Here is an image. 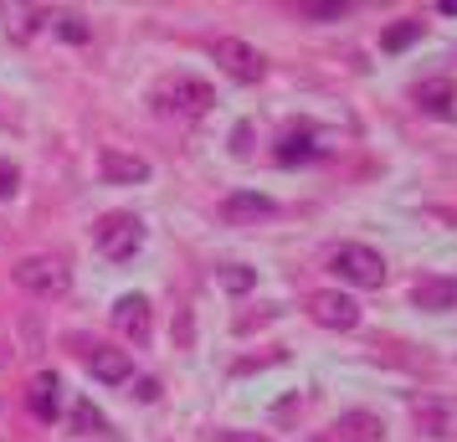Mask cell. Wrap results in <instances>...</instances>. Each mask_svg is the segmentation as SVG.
<instances>
[{"label": "cell", "instance_id": "obj_1", "mask_svg": "<svg viewBox=\"0 0 457 442\" xmlns=\"http://www.w3.org/2000/svg\"><path fill=\"white\" fill-rule=\"evenodd\" d=\"M93 247L108 257V263H129V257L145 247V221L134 211H108L104 221L93 227Z\"/></svg>", "mask_w": 457, "mask_h": 442}, {"label": "cell", "instance_id": "obj_2", "mask_svg": "<svg viewBox=\"0 0 457 442\" xmlns=\"http://www.w3.org/2000/svg\"><path fill=\"white\" fill-rule=\"evenodd\" d=\"M211 104H216L211 88L201 78H186V72H175V78H165V83L154 88V108L160 113H175V119H201Z\"/></svg>", "mask_w": 457, "mask_h": 442}, {"label": "cell", "instance_id": "obj_3", "mask_svg": "<svg viewBox=\"0 0 457 442\" xmlns=\"http://www.w3.org/2000/svg\"><path fill=\"white\" fill-rule=\"evenodd\" d=\"M329 268L345 278V283H354V288H380V283H386V257L375 253V247H360V242L334 247Z\"/></svg>", "mask_w": 457, "mask_h": 442}, {"label": "cell", "instance_id": "obj_4", "mask_svg": "<svg viewBox=\"0 0 457 442\" xmlns=\"http://www.w3.org/2000/svg\"><path fill=\"white\" fill-rule=\"evenodd\" d=\"M16 283L21 288H31V294H67V268L57 263V257H26V263H16Z\"/></svg>", "mask_w": 457, "mask_h": 442}, {"label": "cell", "instance_id": "obj_5", "mask_svg": "<svg viewBox=\"0 0 457 442\" xmlns=\"http://www.w3.org/2000/svg\"><path fill=\"white\" fill-rule=\"evenodd\" d=\"M216 63H221V72H231L237 83H257V78H262V57H257V46L237 42V37H221V42H216Z\"/></svg>", "mask_w": 457, "mask_h": 442}, {"label": "cell", "instance_id": "obj_6", "mask_svg": "<svg viewBox=\"0 0 457 442\" xmlns=\"http://www.w3.org/2000/svg\"><path fill=\"white\" fill-rule=\"evenodd\" d=\"M83 365L98 380H108V386H119V380L134 376V355L129 350H113V345H83Z\"/></svg>", "mask_w": 457, "mask_h": 442}, {"label": "cell", "instance_id": "obj_7", "mask_svg": "<svg viewBox=\"0 0 457 442\" xmlns=\"http://www.w3.org/2000/svg\"><path fill=\"white\" fill-rule=\"evenodd\" d=\"M309 319L324 329H354L360 324V304L345 294H313L309 298Z\"/></svg>", "mask_w": 457, "mask_h": 442}, {"label": "cell", "instance_id": "obj_8", "mask_svg": "<svg viewBox=\"0 0 457 442\" xmlns=\"http://www.w3.org/2000/svg\"><path fill=\"white\" fill-rule=\"evenodd\" d=\"M411 304L427 314H453L457 309V278H416Z\"/></svg>", "mask_w": 457, "mask_h": 442}, {"label": "cell", "instance_id": "obj_9", "mask_svg": "<svg viewBox=\"0 0 457 442\" xmlns=\"http://www.w3.org/2000/svg\"><path fill=\"white\" fill-rule=\"evenodd\" d=\"M98 165H104L108 186H134V180H149V165L139 160V154H124V149H104V154H98Z\"/></svg>", "mask_w": 457, "mask_h": 442}, {"label": "cell", "instance_id": "obj_10", "mask_svg": "<svg viewBox=\"0 0 457 442\" xmlns=\"http://www.w3.org/2000/svg\"><path fill=\"white\" fill-rule=\"evenodd\" d=\"M113 324H119L129 339H139V345H145V339H149V298L145 294H124L119 304H113Z\"/></svg>", "mask_w": 457, "mask_h": 442}, {"label": "cell", "instance_id": "obj_11", "mask_svg": "<svg viewBox=\"0 0 457 442\" xmlns=\"http://www.w3.org/2000/svg\"><path fill=\"white\" fill-rule=\"evenodd\" d=\"M221 216H227V221H257V216H272V196H262V190H237V196H227Z\"/></svg>", "mask_w": 457, "mask_h": 442}, {"label": "cell", "instance_id": "obj_12", "mask_svg": "<svg viewBox=\"0 0 457 442\" xmlns=\"http://www.w3.org/2000/svg\"><path fill=\"white\" fill-rule=\"evenodd\" d=\"M453 104H457V88L447 83V78H436V83H421V88H416V108H421V113L447 119V113H453Z\"/></svg>", "mask_w": 457, "mask_h": 442}, {"label": "cell", "instance_id": "obj_13", "mask_svg": "<svg viewBox=\"0 0 457 442\" xmlns=\"http://www.w3.org/2000/svg\"><path fill=\"white\" fill-rule=\"evenodd\" d=\"M57 391H62V380L52 376V371H42V376L31 380V391H26V401H31V412L42 421H52L57 417Z\"/></svg>", "mask_w": 457, "mask_h": 442}, {"label": "cell", "instance_id": "obj_14", "mask_svg": "<svg viewBox=\"0 0 457 442\" xmlns=\"http://www.w3.org/2000/svg\"><path fill=\"white\" fill-rule=\"evenodd\" d=\"M319 145H313V129H288L278 139V165H298V160H313Z\"/></svg>", "mask_w": 457, "mask_h": 442}, {"label": "cell", "instance_id": "obj_15", "mask_svg": "<svg viewBox=\"0 0 457 442\" xmlns=\"http://www.w3.org/2000/svg\"><path fill=\"white\" fill-rule=\"evenodd\" d=\"M334 432H350L345 442H375L386 427H380L375 417H345V421H334Z\"/></svg>", "mask_w": 457, "mask_h": 442}, {"label": "cell", "instance_id": "obj_16", "mask_svg": "<svg viewBox=\"0 0 457 442\" xmlns=\"http://www.w3.org/2000/svg\"><path fill=\"white\" fill-rule=\"evenodd\" d=\"M416 37H421V21H401V26H391V31L380 37V46H386V52H406Z\"/></svg>", "mask_w": 457, "mask_h": 442}, {"label": "cell", "instance_id": "obj_17", "mask_svg": "<svg viewBox=\"0 0 457 442\" xmlns=\"http://www.w3.org/2000/svg\"><path fill=\"white\" fill-rule=\"evenodd\" d=\"M350 5L345 0H313V5H303V16H313V21H334V16H345Z\"/></svg>", "mask_w": 457, "mask_h": 442}, {"label": "cell", "instance_id": "obj_18", "mask_svg": "<svg viewBox=\"0 0 457 442\" xmlns=\"http://www.w3.org/2000/svg\"><path fill=\"white\" fill-rule=\"evenodd\" d=\"M72 421H78V427H83V432H108V421L98 417V412H93V406H87V401H83V406H78V412H72Z\"/></svg>", "mask_w": 457, "mask_h": 442}, {"label": "cell", "instance_id": "obj_19", "mask_svg": "<svg viewBox=\"0 0 457 442\" xmlns=\"http://www.w3.org/2000/svg\"><path fill=\"white\" fill-rule=\"evenodd\" d=\"M221 283H227L231 294H242V288H252V273H247V268H237V263H231V268H221Z\"/></svg>", "mask_w": 457, "mask_h": 442}, {"label": "cell", "instance_id": "obj_20", "mask_svg": "<svg viewBox=\"0 0 457 442\" xmlns=\"http://www.w3.org/2000/svg\"><path fill=\"white\" fill-rule=\"evenodd\" d=\"M57 31H62L67 42H87V26L78 16H57Z\"/></svg>", "mask_w": 457, "mask_h": 442}, {"label": "cell", "instance_id": "obj_21", "mask_svg": "<svg viewBox=\"0 0 457 442\" xmlns=\"http://www.w3.org/2000/svg\"><path fill=\"white\" fill-rule=\"evenodd\" d=\"M16 180H21V175H16V165H0V196H11V190H16Z\"/></svg>", "mask_w": 457, "mask_h": 442}, {"label": "cell", "instance_id": "obj_22", "mask_svg": "<svg viewBox=\"0 0 457 442\" xmlns=\"http://www.w3.org/2000/svg\"><path fill=\"white\" fill-rule=\"evenodd\" d=\"M221 442H268V438H252V432H227Z\"/></svg>", "mask_w": 457, "mask_h": 442}, {"label": "cell", "instance_id": "obj_23", "mask_svg": "<svg viewBox=\"0 0 457 442\" xmlns=\"http://www.w3.org/2000/svg\"><path fill=\"white\" fill-rule=\"evenodd\" d=\"M436 11H442V16H457V0H442V5H436Z\"/></svg>", "mask_w": 457, "mask_h": 442}]
</instances>
